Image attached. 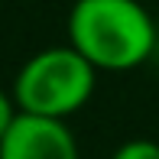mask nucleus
I'll return each mask as SVG.
<instances>
[{
	"label": "nucleus",
	"mask_w": 159,
	"mask_h": 159,
	"mask_svg": "<svg viewBox=\"0 0 159 159\" xmlns=\"http://www.w3.org/2000/svg\"><path fill=\"white\" fill-rule=\"evenodd\" d=\"M65 30L98 71L140 68L159 42L156 20L143 0H75Z\"/></svg>",
	"instance_id": "1"
},
{
	"label": "nucleus",
	"mask_w": 159,
	"mask_h": 159,
	"mask_svg": "<svg viewBox=\"0 0 159 159\" xmlns=\"http://www.w3.org/2000/svg\"><path fill=\"white\" fill-rule=\"evenodd\" d=\"M98 68L71 42L33 52L13 78V98L23 114L68 120L91 101Z\"/></svg>",
	"instance_id": "2"
},
{
	"label": "nucleus",
	"mask_w": 159,
	"mask_h": 159,
	"mask_svg": "<svg viewBox=\"0 0 159 159\" xmlns=\"http://www.w3.org/2000/svg\"><path fill=\"white\" fill-rule=\"evenodd\" d=\"M0 159H81L68 120L23 114L0 140Z\"/></svg>",
	"instance_id": "3"
},
{
	"label": "nucleus",
	"mask_w": 159,
	"mask_h": 159,
	"mask_svg": "<svg viewBox=\"0 0 159 159\" xmlns=\"http://www.w3.org/2000/svg\"><path fill=\"white\" fill-rule=\"evenodd\" d=\"M111 159H159V143L156 140H127L114 149Z\"/></svg>",
	"instance_id": "4"
},
{
	"label": "nucleus",
	"mask_w": 159,
	"mask_h": 159,
	"mask_svg": "<svg viewBox=\"0 0 159 159\" xmlns=\"http://www.w3.org/2000/svg\"><path fill=\"white\" fill-rule=\"evenodd\" d=\"M16 117H20V107H16L13 91H3V88H0V140H3V133L13 127Z\"/></svg>",
	"instance_id": "5"
}]
</instances>
